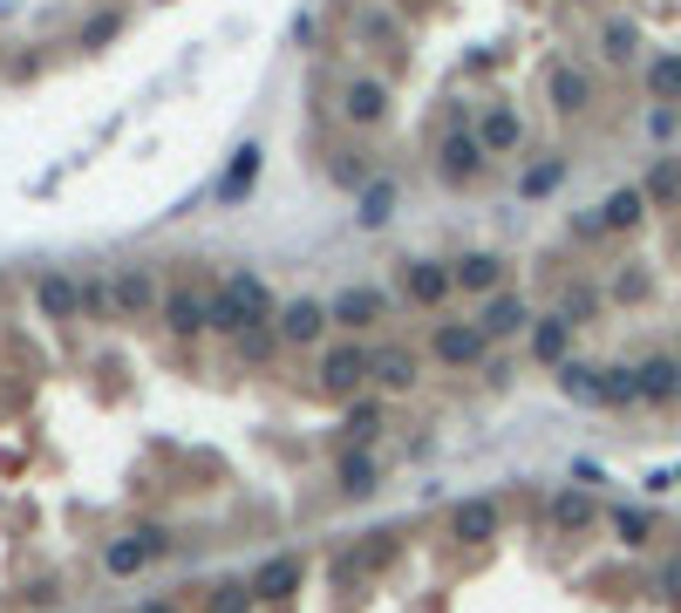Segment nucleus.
I'll return each instance as SVG.
<instances>
[{"label": "nucleus", "instance_id": "obj_1", "mask_svg": "<svg viewBox=\"0 0 681 613\" xmlns=\"http://www.w3.org/2000/svg\"><path fill=\"white\" fill-rule=\"evenodd\" d=\"M273 320V294L259 273H232L219 294H212V327L219 335H246V327H266Z\"/></svg>", "mask_w": 681, "mask_h": 613}, {"label": "nucleus", "instance_id": "obj_2", "mask_svg": "<svg viewBox=\"0 0 681 613\" xmlns=\"http://www.w3.org/2000/svg\"><path fill=\"white\" fill-rule=\"evenodd\" d=\"M491 163V150H485V137L470 130V123H457V130H444V144H436V171H444L450 184L457 178H477Z\"/></svg>", "mask_w": 681, "mask_h": 613}, {"label": "nucleus", "instance_id": "obj_3", "mask_svg": "<svg viewBox=\"0 0 681 613\" xmlns=\"http://www.w3.org/2000/svg\"><path fill=\"white\" fill-rule=\"evenodd\" d=\"M429 348H436V361H444V368H477V361H485V348H491V335H485V320H444Z\"/></svg>", "mask_w": 681, "mask_h": 613}, {"label": "nucleus", "instance_id": "obj_4", "mask_svg": "<svg viewBox=\"0 0 681 613\" xmlns=\"http://www.w3.org/2000/svg\"><path fill=\"white\" fill-rule=\"evenodd\" d=\"M369 376H375V348H354V341H341V348H328V355H320V382H328L334 395L362 389Z\"/></svg>", "mask_w": 681, "mask_h": 613}, {"label": "nucleus", "instance_id": "obj_5", "mask_svg": "<svg viewBox=\"0 0 681 613\" xmlns=\"http://www.w3.org/2000/svg\"><path fill=\"white\" fill-rule=\"evenodd\" d=\"M164 546H171V539H164V525H137L130 539H116V546L103 552V566L116 572V580H130V572H137V566H150Z\"/></svg>", "mask_w": 681, "mask_h": 613}, {"label": "nucleus", "instance_id": "obj_6", "mask_svg": "<svg viewBox=\"0 0 681 613\" xmlns=\"http://www.w3.org/2000/svg\"><path fill=\"white\" fill-rule=\"evenodd\" d=\"M109 294H116V314H124V320H143V314H157V307H164V294H157V279H150L143 266L109 273Z\"/></svg>", "mask_w": 681, "mask_h": 613}, {"label": "nucleus", "instance_id": "obj_7", "mask_svg": "<svg viewBox=\"0 0 681 613\" xmlns=\"http://www.w3.org/2000/svg\"><path fill=\"white\" fill-rule=\"evenodd\" d=\"M328 307H320V300H287V307H279L273 314V327H279V341H294V348H313L320 335H328Z\"/></svg>", "mask_w": 681, "mask_h": 613}, {"label": "nucleus", "instance_id": "obj_8", "mask_svg": "<svg viewBox=\"0 0 681 613\" xmlns=\"http://www.w3.org/2000/svg\"><path fill=\"white\" fill-rule=\"evenodd\" d=\"M450 286H457V273H450L444 260H409V266H403V294H409L416 307H444Z\"/></svg>", "mask_w": 681, "mask_h": 613}, {"label": "nucleus", "instance_id": "obj_9", "mask_svg": "<svg viewBox=\"0 0 681 613\" xmlns=\"http://www.w3.org/2000/svg\"><path fill=\"white\" fill-rule=\"evenodd\" d=\"M34 307H42L49 320H83V279L42 273V279H34Z\"/></svg>", "mask_w": 681, "mask_h": 613}, {"label": "nucleus", "instance_id": "obj_10", "mask_svg": "<svg viewBox=\"0 0 681 613\" xmlns=\"http://www.w3.org/2000/svg\"><path fill=\"white\" fill-rule=\"evenodd\" d=\"M300 572H307V566H300L294 552H273L246 586H253V600H294V593H300Z\"/></svg>", "mask_w": 681, "mask_h": 613}, {"label": "nucleus", "instance_id": "obj_11", "mask_svg": "<svg viewBox=\"0 0 681 613\" xmlns=\"http://www.w3.org/2000/svg\"><path fill=\"white\" fill-rule=\"evenodd\" d=\"M253 184H259V144H238L232 163L219 171V184H212V198H219V204H238V198H253Z\"/></svg>", "mask_w": 681, "mask_h": 613}, {"label": "nucleus", "instance_id": "obj_12", "mask_svg": "<svg viewBox=\"0 0 681 613\" xmlns=\"http://www.w3.org/2000/svg\"><path fill=\"white\" fill-rule=\"evenodd\" d=\"M545 96H552V109H566V116H573V109H586V103H593V75H586V68H573V62H552V68H545Z\"/></svg>", "mask_w": 681, "mask_h": 613}, {"label": "nucleus", "instance_id": "obj_13", "mask_svg": "<svg viewBox=\"0 0 681 613\" xmlns=\"http://www.w3.org/2000/svg\"><path fill=\"white\" fill-rule=\"evenodd\" d=\"M566 348H573V320H566V314H539V320H532V361L566 368V361H573Z\"/></svg>", "mask_w": 681, "mask_h": 613}, {"label": "nucleus", "instance_id": "obj_14", "mask_svg": "<svg viewBox=\"0 0 681 613\" xmlns=\"http://www.w3.org/2000/svg\"><path fill=\"white\" fill-rule=\"evenodd\" d=\"M164 320H171V335H205L212 327V294L178 286V294H164Z\"/></svg>", "mask_w": 681, "mask_h": 613}, {"label": "nucleus", "instance_id": "obj_15", "mask_svg": "<svg viewBox=\"0 0 681 613\" xmlns=\"http://www.w3.org/2000/svg\"><path fill=\"white\" fill-rule=\"evenodd\" d=\"M450 531L464 546H485V539H498V505L491 498H464L457 511H450Z\"/></svg>", "mask_w": 681, "mask_h": 613}, {"label": "nucleus", "instance_id": "obj_16", "mask_svg": "<svg viewBox=\"0 0 681 613\" xmlns=\"http://www.w3.org/2000/svg\"><path fill=\"white\" fill-rule=\"evenodd\" d=\"M382 109H389V89L375 75H354L348 89H341V116L348 123H382Z\"/></svg>", "mask_w": 681, "mask_h": 613}, {"label": "nucleus", "instance_id": "obj_17", "mask_svg": "<svg viewBox=\"0 0 681 613\" xmlns=\"http://www.w3.org/2000/svg\"><path fill=\"white\" fill-rule=\"evenodd\" d=\"M681 395V355H648L640 361V402H674Z\"/></svg>", "mask_w": 681, "mask_h": 613}, {"label": "nucleus", "instance_id": "obj_18", "mask_svg": "<svg viewBox=\"0 0 681 613\" xmlns=\"http://www.w3.org/2000/svg\"><path fill=\"white\" fill-rule=\"evenodd\" d=\"M640 219H648V191L640 184H620V191H607V204H599V225L607 232H634Z\"/></svg>", "mask_w": 681, "mask_h": 613}, {"label": "nucleus", "instance_id": "obj_19", "mask_svg": "<svg viewBox=\"0 0 681 613\" xmlns=\"http://www.w3.org/2000/svg\"><path fill=\"white\" fill-rule=\"evenodd\" d=\"M532 320H539V314L518 300V294H498V300L485 307V335H491V341H504V335H532Z\"/></svg>", "mask_w": 681, "mask_h": 613}, {"label": "nucleus", "instance_id": "obj_20", "mask_svg": "<svg viewBox=\"0 0 681 613\" xmlns=\"http://www.w3.org/2000/svg\"><path fill=\"white\" fill-rule=\"evenodd\" d=\"M558 389H566L573 402L607 409V368H593V361H566V368H558Z\"/></svg>", "mask_w": 681, "mask_h": 613}, {"label": "nucleus", "instance_id": "obj_21", "mask_svg": "<svg viewBox=\"0 0 681 613\" xmlns=\"http://www.w3.org/2000/svg\"><path fill=\"white\" fill-rule=\"evenodd\" d=\"M328 314H334L341 327H375V320L389 314V300L375 294V286H348V294H341V300H334Z\"/></svg>", "mask_w": 681, "mask_h": 613}, {"label": "nucleus", "instance_id": "obj_22", "mask_svg": "<svg viewBox=\"0 0 681 613\" xmlns=\"http://www.w3.org/2000/svg\"><path fill=\"white\" fill-rule=\"evenodd\" d=\"M477 137H485V150H491V157H504V150H518V137H525V123H518V109L491 103V109H485V123H477Z\"/></svg>", "mask_w": 681, "mask_h": 613}, {"label": "nucleus", "instance_id": "obj_23", "mask_svg": "<svg viewBox=\"0 0 681 613\" xmlns=\"http://www.w3.org/2000/svg\"><path fill=\"white\" fill-rule=\"evenodd\" d=\"M450 273H457V286H464V294H491V286L504 279V260H498V253H464Z\"/></svg>", "mask_w": 681, "mask_h": 613}, {"label": "nucleus", "instance_id": "obj_24", "mask_svg": "<svg viewBox=\"0 0 681 613\" xmlns=\"http://www.w3.org/2000/svg\"><path fill=\"white\" fill-rule=\"evenodd\" d=\"M375 382H382L389 395L416 389V355H409V348H375Z\"/></svg>", "mask_w": 681, "mask_h": 613}, {"label": "nucleus", "instance_id": "obj_25", "mask_svg": "<svg viewBox=\"0 0 681 613\" xmlns=\"http://www.w3.org/2000/svg\"><path fill=\"white\" fill-rule=\"evenodd\" d=\"M648 96H655L661 109H674V103H681V49H668V55H655V62H648Z\"/></svg>", "mask_w": 681, "mask_h": 613}, {"label": "nucleus", "instance_id": "obj_26", "mask_svg": "<svg viewBox=\"0 0 681 613\" xmlns=\"http://www.w3.org/2000/svg\"><path fill=\"white\" fill-rule=\"evenodd\" d=\"M593 518H599V505L586 498V490H558V498H552V525L558 531H586Z\"/></svg>", "mask_w": 681, "mask_h": 613}, {"label": "nucleus", "instance_id": "obj_27", "mask_svg": "<svg viewBox=\"0 0 681 613\" xmlns=\"http://www.w3.org/2000/svg\"><path fill=\"white\" fill-rule=\"evenodd\" d=\"M354 219H362L369 232H382V225L395 219V184H389V178H375V184L362 191V204H354Z\"/></svg>", "mask_w": 681, "mask_h": 613}, {"label": "nucleus", "instance_id": "obj_28", "mask_svg": "<svg viewBox=\"0 0 681 613\" xmlns=\"http://www.w3.org/2000/svg\"><path fill=\"white\" fill-rule=\"evenodd\" d=\"M599 55H607V62H634L640 55V28L634 21H607V28H599Z\"/></svg>", "mask_w": 681, "mask_h": 613}, {"label": "nucleus", "instance_id": "obj_29", "mask_svg": "<svg viewBox=\"0 0 681 613\" xmlns=\"http://www.w3.org/2000/svg\"><path fill=\"white\" fill-rule=\"evenodd\" d=\"M341 490H348V498H369V490H375V457H369V450H348V457H341Z\"/></svg>", "mask_w": 681, "mask_h": 613}, {"label": "nucleus", "instance_id": "obj_30", "mask_svg": "<svg viewBox=\"0 0 681 613\" xmlns=\"http://www.w3.org/2000/svg\"><path fill=\"white\" fill-rule=\"evenodd\" d=\"M607 525H614V539H620V546H648V539H655V518H648V511H634V505L607 511Z\"/></svg>", "mask_w": 681, "mask_h": 613}, {"label": "nucleus", "instance_id": "obj_31", "mask_svg": "<svg viewBox=\"0 0 681 613\" xmlns=\"http://www.w3.org/2000/svg\"><path fill=\"white\" fill-rule=\"evenodd\" d=\"M640 191H648V204H674V198H681V163H674V157H661Z\"/></svg>", "mask_w": 681, "mask_h": 613}, {"label": "nucleus", "instance_id": "obj_32", "mask_svg": "<svg viewBox=\"0 0 681 613\" xmlns=\"http://www.w3.org/2000/svg\"><path fill=\"white\" fill-rule=\"evenodd\" d=\"M558 178H566V163H558V157H545V163H532V171L518 178V191H525V198H545Z\"/></svg>", "mask_w": 681, "mask_h": 613}, {"label": "nucleus", "instance_id": "obj_33", "mask_svg": "<svg viewBox=\"0 0 681 613\" xmlns=\"http://www.w3.org/2000/svg\"><path fill=\"white\" fill-rule=\"evenodd\" d=\"M375 430H382V409H375V402H354V409H348V436H354V443H375Z\"/></svg>", "mask_w": 681, "mask_h": 613}, {"label": "nucleus", "instance_id": "obj_34", "mask_svg": "<svg viewBox=\"0 0 681 613\" xmlns=\"http://www.w3.org/2000/svg\"><path fill=\"white\" fill-rule=\"evenodd\" d=\"M607 402H640V368H607Z\"/></svg>", "mask_w": 681, "mask_h": 613}, {"label": "nucleus", "instance_id": "obj_35", "mask_svg": "<svg viewBox=\"0 0 681 613\" xmlns=\"http://www.w3.org/2000/svg\"><path fill=\"white\" fill-rule=\"evenodd\" d=\"M83 314H89V320H109V314H116L109 279H83Z\"/></svg>", "mask_w": 681, "mask_h": 613}, {"label": "nucleus", "instance_id": "obj_36", "mask_svg": "<svg viewBox=\"0 0 681 613\" xmlns=\"http://www.w3.org/2000/svg\"><path fill=\"white\" fill-rule=\"evenodd\" d=\"M253 606V586H212V600H205V613H246Z\"/></svg>", "mask_w": 681, "mask_h": 613}, {"label": "nucleus", "instance_id": "obj_37", "mask_svg": "<svg viewBox=\"0 0 681 613\" xmlns=\"http://www.w3.org/2000/svg\"><path fill=\"white\" fill-rule=\"evenodd\" d=\"M273 341H279V327H246V335H238V355H246V361H266Z\"/></svg>", "mask_w": 681, "mask_h": 613}, {"label": "nucleus", "instance_id": "obj_38", "mask_svg": "<svg viewBox=\"0 0 681 613\" xmlns=\"http://www.w3.org/2000/svg\"><path fill=\"white\" fill-rule=\"evenodd\" d=\"M599 314V294H593V286H573V294H566V320L579 327V320H593Z\"/></svg>", "mask_w": 681, "mask_h": 613}, {"label": "nucleus", "instance_id": "obj_39", "mask_svg": "<svg viewBox=\"0 0 681 613\" xmlns=\"http://www.w3.org/2000/svg\"><path fill=\"white\" fill-rule=\"evenodd\" d=\"M116 28H124V14H96L83 28V49H103V41H116Z\"/></svg>", "mask_w": 681, "mask_h": 613}, {"label": "nucleus", "instance_id": "obj_40", "mask_svg": "<svg viewBox=\"0 0 681 613\" xmlns=\"http://www.w3.org/2000/svg\"><path fill=\"white\" fill-rule=\"evenodd\" d=\"M661 593H668V600H681V552L661 566Z\"/></svg>", "mask_w": 681, "mask_h": 613}, {"label": "nucleus", "instance_id": "obj_41", "mask_svg": "<svg viewBox=\"0 0 681 613\" xmlns=\"http://www.w3.org/2000/svg\"><path fill=\"white\" fill-rule=\"evenodd\" d=\"M599 232H607V225H599V212H579V219H573V239H599Z\"/></svg>", "mask_w": 681, "mask_h": 613}, {"label": "nucleus", "instance_id": "obj_42", "mask_svg": "<svg viewBox=\"0 0 681 613\" xmlns=\"http://www.w3.org/2000/svg\"><path fill=\"white\" fill-rule=\"evenodd\" d=\"M137 613H178V606H171V600H143Z\"/></svg>", "mask_w": 681, "mask_h": 613}]
</instances>
